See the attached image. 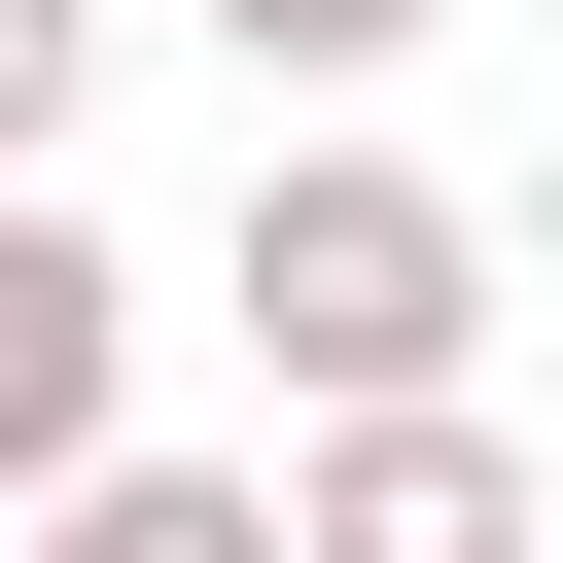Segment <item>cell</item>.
<instances>
[{
	"label": "cell",
	"mask_w": 563,
	"mask_h": 563,
	"mask_svg": "<svg viewBox=\"0 0 563 563\" xmlns=\"http://www.w3.org/2000/svg\"><path fill=\"white\" fill-rule=\"evenodd\" d=\"M211 317H246L282 457H317V422H457V387H493V211H457L422 141H246Z\"/></svg>",
	"instance_id": "1"
},
{
	"label": "cell",
	"mask_w": 563,
	"mask_h": 563,
	"mask_svg": "<svg viewBox=\"0 0 563 563\" xmlns=\"http://www.w3.org/2000/svg\"><path fill=\"white\" fill-rule=\"evenodd\" d=\"M106 457H141V246L35 176V211H0V528H70Z\"/></svg>",
	"instance_id": "2"
},
{
	"label": "cell",
	"mask_w": 563,
	"mask_h": 563,
	"mask_svg": "<svg viewBox=\"0 0 563 563\" xmlns=\"http://www.w3.org/2000/svg\"><path fill=\"white\" fill-rule=\"evenodd\" d=\"M282 563H563V457L457 387V422H317L282 457Z\"/></svg>",
	"instance_id": "3"
},
{
	"label": "cell",
	"mask_w": 563,
	"mask_h": 563,
	"mask_svg": "<svg viewBox=\"0 0 563 563\" xmlns=\"http://www.w3.org/2000/svg\"><path fill=\"white\" fill-rule=\"evenodd\" d=\"M35 563H282V457H106Z\"/></svg>",
	"instance_id": "4"
},
{
	"label": "cell",
	"mask_w": 563,
	"mask_h": 563,
	"mask_svg": "<svg viewBox=\"0 0 563 563\" xmlns=\"http://www.w3.org/2000/svg\"><path fill=\"white\" fill-rule=\"evenodd\" d=\"M176 35H211V70H246V106H317V141H352V70H422V35H457V0H176Z\"/></svg>",
	"instance_id": "5"
},
{
	"label": "cell",
	"mask_w": 563,
	"mask_h": 563,
	"mask_svg": "<svg viewBox=\"0 0 563 563\" xmlns=\"http://www.w3.org/2000/svg\"><path fill=\"white\" fill-rule=\"evenodd\" d=\"M106 35H141V0H0V211L70 176V106H106Z\"/></svg>",
	"instance_id": "6"
}]
</instances>
